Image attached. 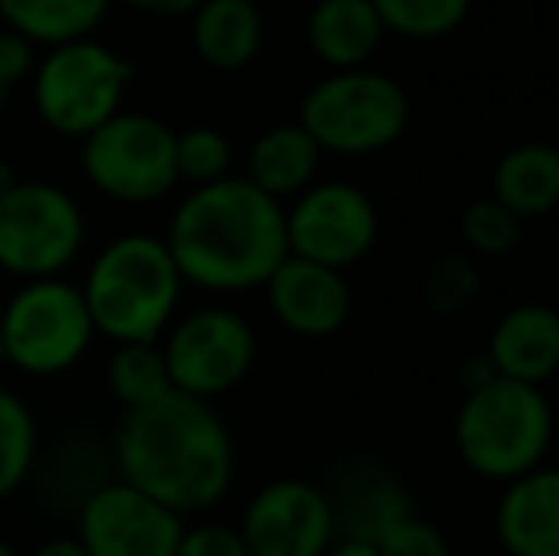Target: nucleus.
Returning <instances> with one entry per match:
<instances>
[{
    "label": "nucleus",
    "mask_w": 559,
    "mask_h": 556,
    "mask_svg": "<svg viewBox=\"0 0 559 556\" xmlns=\"http://www.w3.org/2000/svg\"><path fill=\"white\" fill-rule=\"evenodd\" d=\"M115 476L176 514H202L236 481V442L210 401L171 389L148 409L126 412L111 442Z\"/></svg>",
    "instance_id": "obj_1"
},
{
    "label": "nucleus",
    "mask_w": 559,
    "mask_h": 556,
    "mask_svg": "<svg viewBox=\"0 0 559 556\" xmlns=\"http://www.w3.org/2000/svg\"><path fill=\"white\" fill-rule=\"evenodd\" d=\"M164 240L187 286L248 294L289 256L286 206L243 176H225L187 191Z\"/></svg>",
    "instance_id": "obj_2"
},
{
    "label": "nucleus",
    "mask_w": 559,
    "mask_h": 556,
    "mask_svg": "<svg viewBox=\"0 0 559 556\" xmlns=\"http://www.w3.org/2000/svg\"><path fill=\"white\" fill-rule=\"evenodd\" d=\"M183 275L156 233L107 240L81 282L96 335L111 343H156L176 320Z\"/></svg>",
    "instance_id": "obj_3"
},
{
    "label": "nucleus",
    "mask_w": 559,
    "mask_h": 556,
    "mask_svg": "<svg viewBox=\"0 0 559 556\" xmlns=\"http://www.w3.org/2000/svg\"><path fill=\"white\" fill-rule=\"evenodd\" d=\"M556 435V412L545 389L491 378L468 389L456 409L453 446L464 469L484 481L510 484L545 465Z\"/></svg>",
    "instance_id": "obj_4"
},
{
    "label": "nucleus",
    "mask_w": 559,
    "mask_h": 556,
    "mask_svg": "<svg viewBox=\"0 0 559 556\" xmlns=\"http://www.w3.org/2000/svg\"><path fill=\"white\" fill-rule=\"evenodd\" d=\"M309 138L324 153L369 156L396 145L412 122V99L377 69H332L301 99L297 115Z\"/></svg>",
    "instance_id": "obj_5"
},
{
    "label": "nucleus",
    "mask_w": 559,
    "mask_h": 556,
    "mask_svg": "<svg viewBox=\"0 0 559 556\" xmlns=\"http://www.w3.org/2000/svg\"><path fill=\"white\" fill-rule=\"evenodd\" d=\"M96 340L81 286L31 279L0 309V358L27 378L69 374Z\"/></svg>",
    "instance_id": "obj_6"
},
{
    "label": "nucleus",
    "mask_w": 559,
    "mask_h": 556,
    "mask_svg": "<svg viewBox=\"0 0 559 556\" xmlns=\"http://www.w3.org/2000/svg\"><path fill=\"white\" fill-rule=\"evenodd\" d=\"M130 81V58L99 38L50 46V54L35 66V111L58 138L84 141L122 111Z\"/></svg>",
    "instance_id": "obj_7"
},
{
    "label": "nucleus",
    "mask_w": 559,
    "mask_h": 556,
    "mask_svg": "<svg viewBox=\"0 0 559 556\" xmlns=\"http://www.w3.org/2000/svg\"><path fill=\"white\" fill-rule=\"evenodd\" d=\"M88 222L66 187L50 179H15L0 194V271L31 279H61L84 252Z\"/></svg>",
    "instance_id": "obj_8"
},
{
    "label": "nucleus",
    "mask_w": 559,
    "mask_h": 556,
    "mask_svg": "<svg viewBox=\"0 0 559 556\" xmlns=\"http://www.w3.org/2000/svg\"><path fill=\"white\" fill-rule=\"evenodd\" d=\"M81 171L104 199L148 206L179 187L176 130L145 111H118L81 141Z\"/></svg>",
    "instance_id": "obj_9"
},
{
    "label": "nucleus",
    "mask_w": 559,
    "mask_h": 556,
    "mask_svg": "<svg viewBox=\"0 0 559 556\" xmlns=\"http://www.w3.org/2000/svg\"><path fill=\"white\" fill-rule=\"evenodd\" d=\"M255 328L236 309H194L168 324L160 335V355L176 393L217 401L236 389L255 366Z\"/></svg>",
    "instance_id": "obj_10"
},
{
    "label": "nucleus",
    "mask_w": 559,
    "mask_h": 556,
    "mask_svg": "<svg viewBox=\"0 0 559 556\" xmlns=\"http://www.w3.org/2000/svg\"><path fill=\"white\" fill-rule=\"evenodd\" d=\"M381 217L361 187L346 179H324L305 187L286 210V245L289 256L324 263V268L346 271L366 260L377 245Z\"/></svg>",
    "instance_id": "obj_11"
},
{
    "label": "nucleus",
    "mask_w": 559,
    "mask_h": 556,
    "mask_svg": "<svg viewBox=\"0 0 559 556\" xmlns=\"http://www.w3.org/2000/svg\"><path fill=\"white\" fill-rule=\"evenodd\" d=\"M187 519L126 481H104L76 507V542L88 556H176Z\"/></svg>",
    "instance_id": "obj_12"
},
{
    "label": "nucleus",
    "mask_w": 559,
    "mask_h": 556,
    "mask_svg": "<svg viewBox=\"0 0 559 556\" xmlns=\"http://www.w3.org/2000/svg\"><path fill=\"white\" fill-rule=\"evenodd\" d=\"M236 530L248 556H324L338 537L328 492L301 476L263 484Z\"/></svg>",
    "instance_id": "obj_13"
},
{
    "label": "nucleus",
    "mask_w": 559,
    "mask_h": 556,
    "mask_svg": "<svg viewBox=\"0 0 559 556\" xmlns=\"http://www.w3.org/2000/svg\"><path fill=\"white\" fill-rule=\"evenodd\" d=\"M266 305L286 332L301 340H328L350 320L354 294L343 271L286 256L266 279Z\"/></svg>",
    "instance_id": "obj_14"
},
{
    "label": "nucleus",
    "mask_w": 559,
    "mask_h": 556,
    "mask_svg": "<svg viewBox=\"0 0 559 556\" xmlns=\"http://www.w3.org/2000/svg\"><path fill=\"white\" fill-rule=\"evenodd\" d=\"M324 492L332 499L338 537H354V542L377 545L384 530H392L407 514H415L412 496H407L404 484L389 469L369 465V461L343 465Z\"/></svg>",
    "instance_id": "obj_15"
},
{
    "label": "nucleus",
    "mask_w": 559,
    "mask_h": 556,
    "mask_svg": "<svg viewBox=\"0 0 559 556\" xmlns=\"http://www.w3.org/2000/svg\"><path fill=\"white\" fill-rule=\"evenodd\" d=\"M487 363L499 378L545 386L559 374V309L525 301L502 312L487 340Z\"/></svg>",
    "instance_id": "obj_16"
},
{
    "label": "nucleus",
    "mask_w": 559,
    "mask_h": 556,
    "mask_svg": "<svg viewBox=\"0 0 559 556\" xmlns=\"http://www.w3.org/2000/svg\"><path fill=\"white\" fill-rule=\"evenodd\" d=\"M495 537L507 556H559V469L537 465L507 484L495 507Z\"/></svg>",
    "instance_id": "obj_17"
},
{
    "label": "nucleus",
    "mask_w": 559,
    "mask_h": 556,
    "mask_svg": "<svg viewBox=\"0 0 559 556\" xmlns=\"http://www.w3.org/2000/svg\"><path fill=\"white\" fill-rule=\"evenodd\" d=\"M266 23L255 0H202L191 12V43L202 66L240 73L263 50Z\"/></svg>",
    "instance_id": "obj_18"
},
{
    "label": "nucleus",
    "mask_w": 559,
    "mask_h": 556,
    "mask_svg": "<svg viewBox=\"0 0 559 556\" xmlns=\"http://www.w3.org/2000/svg\"><path fill=\"white\" fill-rule=\"evenodd\" d=\"M384 23L369 0H317L305 23L309 50L332 69H361L384 43Z\"/></svg>",
    "instance_id": "obj_19"
},
{
    "label": "nucleus",
    "mask_w": 559,
    "mask_h": 556,
    "mask_svg": "<svg viewBox=\"0 0 559 556\" xmlns=\"http://www.w3.org/2000/svg\"><path fill=\"white\" fill-rule=\"evenodd\" d=\"M324 149L309 138L301 122H282L263 130L248 149V184H255L271 199H297L305 187L317 184Z\"/></svg>",
    "instance_id": "obj_20"
},
{
    "label": "nucleus",
    "mask_w": 559,
    "mask_h": 556,
    "mask_svg": "<svg viewBox=\"0 0 559 556\" xmlns=\"http://www.w3.org/2000/svg\"><path fill=\"white\" fill-rule=\"evenodd\" d=\"M491 199L514 217H545L559 206V145L522 141L507 149L491 171Z\"/></svg>",
    "instance_id": "obj_21"
},
{
    "label": "nucleus",
    "mask_w": 559,
    "mask_h": 556,
    "mask_svg": "<svg viewBox=\"0 0 559 556\" xmlns=\"http://www.w3.org/2000/svg\"><path fill=\"white\" fill-rule=\"evenodd\" d=\"M111 12V0H0V27L35 46H61L92 38Z\"/></svg>",
    "instance_id": "obj_22"
},
{
    "label": "nucleus",
    "mask_w": 559,
    "mask_h": 556,
    "mask_svg": "<svg viewBox=\"0 0 559 556\" xmlns=\"http://www.w3.org/2000/svg\"><path fill=\"white\" fill-rule=\"evenodd\" d=\"M107 389L122 412L148 409L171 393L168 366H164L160 343H115L107 363Z\"/></svg>",
    "instance_id": "obj_23"
},
{
    "label": "nucleus",
    "mask_w": 559,
    "mask_h": 556,
    "mask_svg": "<svg viewBox=\"0 0 559 556\" xmlns=\"http://www.w3.org/2000/svg\"><path fill=\"white\" fill-rule=\"evenodd\" d=\"M38 423L20 393L0 386V499L15 496L35 473Z\"/></svg>",
    "instance_id": "obj_24"
},
{
    "label": "nucleus",
    "mask_w": 559,
    "mask_h": 556,
    "mask_svg": "<svg viewBox=\"0 0 559 556\" xmlns=\"http://www.w3.org/2000/svg\"><path fill=\"white\" fill-rule=\"evenodd\" d=\"M381 15L384 31L415 43L445 38L468 20L472 0H369Z\"/></svg>",
    "instance_id": "obj_25"
},
{
    "label": "nucleus",
    "mask_w": 559,
    "mask_h": 556,
    "mask_svg": "<svg viewBox=\"0 0 559 556\" xmlns=\"http://www.w3.org/2000/svg\"><path fill=\"white\" fill-rule=\"evenodd\" d=\"M461 237L476 256H510L522 245V217H514L499 199H476L461 214Z\"/></svg>",
    "instance_id": "obj_26"
},
{
    "label": "nucleus",
    "mask_w": 559,
    "mask_h": 556,
    "mask_svg": "<svg viewBox=\"0 0 559 556\" xmlns=\"http://www.w3.org/2000/svg\"><path fill=\"white\" fill-rule=\"evenodd\" d=\"M176 168L179 184H214L225 179L233 168V141H228L217 127H191L176 134Z\"/></svg>",
    "instance_id": "obj_27"
},
{
    "label": "nucleus",
    "mask_w": 559,
    "mask_h": 556,
    "mask_svg": "<svg viewBox=\"0 0 559 556\" xmlns=\"http://www.w3.org/2000/svg\"><path fill=\"white\" fill-rule=\"evenodd\" d=\"M423 294H427V305L435 312L468 309V301L479 294L476 263H472L468 256H461V252L435 260V263H430V271H427V282H423Z\"/></svg>",
    "instance_id": "obj_28"
},
{
    "label": "nucleus",
    "mask_w": 559,
    "mask_h": 556,
    "mask_svg": "<svg viewBox=\"0 0 559 556\" xmlns=\"http://www.w3.org/2000/svg\"><path fill=\"white\" fill-rule=\"evenodd\" d=\"M381 556H453L445 534L435 522L419 519V514H407L404 522H396L392 530H384L381 542H377Z\"/></svg>",
    "instance_id": "obj_29"
},
{
    "label": "nucleus",
    "mask_w": 559,
    "mask_h": 556,
    "mask_svg": "<svg viewBox=\"0 0 559 556\" xmlns=\"http://www.w3.org/2000/svg\"><path fill=\"white\" fill-rule=\"evenodd\" d=\"M176 556H248L240 530L225 527V522H194L183 527Z\"/></svg>",
    "instance_id": "obj_30"
},
{
    "label": "nucleus",
    "mask_w": 559,
    "mask_h": 556,
    "mask_svg": "<svg viewBox=\"0 0 559 556\" xmlns=\"http://www.w3.org/2000/svg\"><path fill=\"white\" fill-rule=\"evenodd\" d=\"M35 73V43L15 35L12 27H0V81L15 88Z\"/></svg>",
    "instance_id": "obj_31"
},
{
    "label": "nucleus",
    "mask_w": 559,
    "mask_h": 556,
    "mask_svg": "<svg viewBox=\"0 0 559 556\" xmlns=\"http://www.w3.org/2000/svg\"><path fill=\"white\" fill-rule=\"evenodd\" d=\"M202 0H126V8L141 15H153V20H183L199 8Z\"/></svg>",
    "instance_id": "obj_32"
},
{
    "label": "nucleus",
    "mask_w": 559,
    "mask_h": 556,
    "mask_svg": "<svg viewBox=\"0 0 559 556\" xmlns=\"http://www.w3.org/2000/svg\"><path fill=\"white\" fill-rule=\"evenodd\" d=\"M31 556H88V553L81 549V542H76V537H53V542L38 545Z\"/></svg>",
    "instance_id": "obj_33"
},
{
    "label": "nucleus",
    "mask_w": 559,
    "mask_h": 556,
    "mask_svg": "<svg viewBox=\"0 0 559 556\" xmlns=\"http://www.w3.org/2000/svg\"><path fill=\"white\" fill-rule=\"evenodd\" d=\"M324 556H381V553H377V545H369V542H354V537H335L332 549H328Z\"/></svg>",
    "instance_id": "obj_34"
},
{
    "label": "nucleus",
    "mask_w": 559,
    "mask_h": 556,
    "mask_svg": "<svg viewBox=\"0 0 559 556\" xmlns=\"http://www.w3.org/2000/svg\"><path fill=\"white\" fill-rule=\"evenodd\" d=\"M15 179H20V176H15V168H12V164L4 161V156H0V194H4L8 187L15 184Z\"/></svg>",
    "instance_id": "obj_35"
},
{
    "label": "nucleus",
    "mask_w": 559,
    "mask_h": 556,
    "mask_svg": "<svg viewBox=\"0 0 559 556\" xmlns=\"http://www.w3.org/2000/svg\"><path fill=\"white\" fill-rule=\"evenodd\" d=\"M8 92H12V88H8V84L0 81V115H4V107H8Z\"/></svg>",
    "instance_id": "obj_36"
},
{
    "label": "nucleus",
    "mask_w": 559,
    "mask_h": 556,
    "mask_svg": "<svg viewBox=\"0 0 559 556\" xmlns=\"http://www.w3.org/2000/svg\"><path fill=\"white\" fill-rule=\"evenodd\" d=\"M0 556H20V549H15V545H8V542H0Z\"/></svg>",
    "instance_id": "obj_37"
},
{
    "label": "nucleus",
    "mask_w": 559,
    "mask_h": 556,
    "mask_svg": "<svg viewBox=\"0 0 559 556\" xmlns=\"http://www.w3.org/2000/svg\"><path fill=\"white\" fill-rule=\"evenodd\" d=\"M476 556H484V553H476Z\"/></svg>",
    "instance_id": "obj_38"
}]
</instances>
